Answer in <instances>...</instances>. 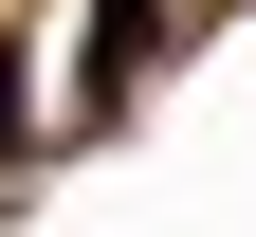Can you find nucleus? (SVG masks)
<instances>
[{"label": "nucleus", "instance_id": "1", "mask_svg": "<svg viewBox=\"0 0 256 237\" xmlns=\"http://www.w3.org/2000/svg\"><path fill=\"white\" fill-rule=\"evenodd\" d=\"M146 37H165V0H92V110H128V73H146Z\"/></svg>", "mask_w": 256, "mask_h": 237}, {"label": "nucleus", "instance_id": "2", "mask_svg": "<svg viewBox=\"0 0 256 237\" xmlns=\"http://www.w3.org/2000/svg\"><path fill=\"white\" fill-rule=\"evenodd\" d=\"M37 146V73H18V37H0V164Z\"/></svg>", "mask_w": 256, "mask_h": 237}]
</instances>
